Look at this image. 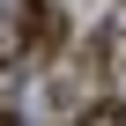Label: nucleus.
I'll return each mask as SVG.
<instances>
[{"mask_svg": "<svg viewBox=\"0 0 126 126\" xmlns=\"http://www.w3.org/2000/svg\"><path fill=\"white\" fill-rule=\"evenodd\" d=\"M59 45H67V15L52 0H22V15H15V59H52Z\"/></svg>", "mask_w": 126, "mask_h": 126, "instance_id": "f257e3e1", "label": "nucleus"}, {"mask_svg": "<svg viewBox=\"0 0 126 126\" xmlns=\"http://www.w3.org/2000/svg\"><path fill=\"white\" fill-rule=\"evenodd\" d=\"M74 126H126V111H119V104H96V111H82Z\"/></svg>", "mask_w": 126, "mask_h": 126, "instance_id": "f03ea898", "label": "nucleus"}, {"mask_svg": "<svg viewBox=\"0 0 126 126\" xmlns=\"http://www.w3.org/2000/svg\"><path fill=\"white\" fill-rule=\"evenodd\" d=\"M0 126H22V119H15V111H0Z\"/></svg>", "mask_w": 126, "mask_h": 126, "instance_id": "7ed1b4c3", "label": "nucleus"}]
</instances>
